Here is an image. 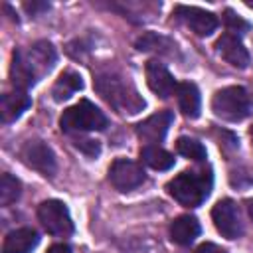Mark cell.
I'll return each mask as SVG.
<instances>
[{
	"instance_id": "obj_1",
	"label": "cell",
	"mask_w": 253,
	"mask_h": 253,
	"mask_svg": "<svg viewBox=\"0 0 253 253\" xmlns=\"http://www.w3.org/2000/svg\"><path fill=\"white\" fill-rule=\"evenodd\" d=\"M55 49L49 42H38L28 51L16 49L12 57L10 77L16 89H28L40 77H43L55 63Z\"/></svg>"
},
{
	"instance_id": "obj_2",
	"label": "cell",
	"mask_w": 253,
	"mask_h": 253,
	"mask_svg": "<svg viewBox=\"0 0 253 253\" xmlns=\"http://www.w3.org/2000/svg\"><path fill=\"white\" fill-rule=\"evenodd\" d=\"M97 93L119 113L134 115L144 109V99L138 95L136 87L128 81V77L117 71H103L95 77Z\"/></svg>"
},
{
	"instance_id": "obj_3",
	"label": "cell",
	"mask_w": 253,
	"mask_h": 253,
	"mask_svg": "<svg viewBox=\"0 0 253 253\" xmlns=\"http://www.w3.org/2000/svg\"><path fill=\"white\" fill-rule=\"evenodd\" d=\"M211 182L213 178L210 170H184L168 182L166 190L178 204L196 208L210 196Z\"/></svg>"
},
{
	"instance_id": "obj_4",
	"label": "cell",
	"mask_w": 253,
	"mask_h": 253,
	"mask_svg": "<svg viewBox=\"0 0 253 253\" xmlns=\"http://www.w3.org/2000/svg\"><path fill=\"white\" fill-rule=\"evenodd\" d=\"M59 126L65 132H81V130H103L107 126V117L105 113L95 107L91 101L81 99L73 107L65 109Z\"/></svg>"
},
{
	"instance_id": "obj_5",
	"label": "cell",
	"mask_w": 253,
	"mask_h": 253,
	"mask_svg": "<svg viewBox=\"0 0 253 253\" xmlns=\"http://www.w3.org/2000/svg\"><path fill=\"white\" fill-rule=\"evenodd\" d=\"M211 109H213L215 117L229 121V123H237V121H243L249 117L251 101L243 87L231 85V87H223V89L215 91V95L211 99Z\"/></svg>"
},
{
	"instance_id": "obj_6",
	"label": "cell",
	"mask_w": 253,
	"mask_h": 253,
	"mask_svg": "<svg viewBox=\"0 0 253 253\" xmlns=\"http://www.w3.org/2000/svg\"><path fill=\"white\" fill-rule=\"evenodd\" d=\"M38 219L45 227L47 233L67 237L73 233V219L69 215V210L59 200H45L38 208Z\"/></svg>"
},
{
	"instance_id": "obj_7",
	"label": "cell",
	"mask_w": 253,
	"mask_h": 253,
	"mask_svg": "<svg viewBox=\"0 0 253 253\" xmlns=\"http://www.w3.org/2000/svg\"><path fill=\"white\" fill-rule=\"evenodd\" d=\"M20 158L26 166L38 170L42 176H53L55 174V154L40 138L24 142V146L20 148Z\"/></svg>"
},
{
	"instance_id": "obj_8",
	"label": "cell",
	"mask_w": 253,
	"mask_h": 253,
	"mask_svg": "<svg viewBox=\"0 0 253 253\" xmlns=\"http://www.w3.org/2000/svg\"><path fill=\"white\" fill-rule=\"evenodd\" d=\"M211 219L215 229L227 239H237L243 233L239 210L233 200H219L211 210Z\"/></svg>"
},
{
	"instance_id": "obj_9",
	"label": "cell",
	"mask_w": 253,
	"mask_h": 253,
	"mask_svg": "<svg viewBox=\"0 0 253 253\" xmlns=\"http://www.w3.org/2000/svg\"><path fill=\"white\" fill-rule=\"evenodd\" d=\"M109 180L119 192H130L146 180V174L136 162L128 158H117L109 168Z\"/></svg>"
},
{
	"instance_id": "obj_10",
	"label": "cell",
	"mask_w": 253,
	"mask_h": 253,
	"mask_svg": "<svg viewBox=\"0 0 253 253\" xmlns=\"http://www.w3.org/2000/svg\"><path fill=\"white\" fill-rule=\"evenodd\" d=\"M174 16L198 36H210L217 28V16L198 6H176Z\"/></svg>"
},
{
	"instance_id": "obj_11",
	"label": "cell",
	"mask_w": 253,
	"mask_h": 253,
	"mask_svg": "<svg viewBox=\"0 0 253 253\" xmlns=\"http://www.w3.org/2000/svg\"><path fill=\"white\" fill-rule=\"evenodd\" d=\"M172 121H174V115L170 111H158L136 125V134L146 144H156L166 136Z\"/></svg>"
},
{
	"instance_id": "obj_12",
	"label": "cell",
	"mask_w": 253,
	"mask_h": 253,
	"mask_svg": "<svg viewBox=\"0 0 253 253\" xmlns=\"http://www.w3.org/2000/svg\"><path fill=\"white\" fill-rule=\"evenodd\" d=\"M144 73H146V83H148L150 91L156 93L158 97L166 99V97H170L172 93H176L178 83L174 81L172 73H170L160 61L150 59V61L146 63V67H144Z\"/></svg>"
},
{
	"instance_id": "obj_13",
	"label": "cell",
	"mask_w": 253,
	"mask_h": 253,
	"mask_svg": "<svg viewBox=\"0 0 253 253\" xmlns=\"http://www.w3.org/2000/svg\"><path fill=\"white\" fill-rule=\"evenodd\" d=\"M215 49L221 53V57H223L227 63H231V65L237 67V69H245V67L249 65V51L245 49L243 42H241L235 34H231V32L223 34V36L215 42Z\"/></svg>"
},
{
	"instance_id": "obj_14",
	"label": "cell",
	"mask_w": 253,
	"mask_h": 253,
	"mask_svg": "<svg viewBox=\"0 0 253 253\" xmlns=\"http://www.w3.org/2000/svg\"><path fill=\"white\" fill-rule=\"evenodd\" d=\"M30 105H32V99H30V95L24 89H16V91H10V93H4L2 99H0V117H2V123L16 121Z\"/></svg>"
},
{
	"instance_id": "obj_15",
	"label": "cell",
	"mask_w": 253,
	"mask_h": 253,
	"mask_svg": "<svg viewBox=\"0 0 253 253\" xmlns=\"http://www.w3.org/2000/svg\"><path fill=\"white\" fill-rule=\"evenodd\" d=\"M38 241H40V237H38V231L36 229H32V227H20V229L10 231L4 237L2 253H30L38 245Z\"/></svg>"
},
{
	"instance_id": "obj_16",
	"label": "cell",
	"mask_w": 253,
	"mask_h": 253,
	"mask_svg": "<svg viewBox=\"0 0 253 253\" xmlns=\"http://www.w3.org/2000/svg\"><path fill=\"white\" fill-rule=\"evenodd\" d=\"M200 235V223L194 215H178L170 225V237L178 245H190Z\"/></svg>"
},
{
	"instance_id": "obj_17",
	"label": "cell",
	"mask_w": 253,
	"mask_h": 253,
	"mask_svg": "<svg viewBox=\"0 0 253 253\" xmlns=\"http://www.w3.org/2000/svg\"><path fill=\"white\" fill-rule=\"evenodd\" d=\"M176 97H178V105L182 109V113L190 119H196L200 115V91L194 83L190 81H182L176 87Z\"/></svg>"
},
{
	"instance_id": "obj_18",
	"label": "cell",
	"mask_w": 253,
	"mask_h": 253,
	"mask_svg": "<svg viewBox=\"0 0 253 253\" xmlns=\"http://www.w3.org/2000/svg\"><path fill=\"white\" fill-rule=\"evenodd\" d=\"M140 158L154 170H168L174 166V156L158 144H144L140 148Z\"/></svg>"
},
{
	"instance_id": "obj_19",
	"label": "cell",
	"mask_w": 253,
	"mask_h": 253,
	"mask_svg": "<svg viewBox=\"0 0 253 253\" xmlns=\"http://www.w3.org/2000/svg\"><path fill=\"white\" fill-rule=\"evenodd\" d=\"M83 87V81H81V75L75 73V71H65L59 75V79L55 81L53 89H51V95L55 101H65L69 99L75 91H79Z\"/></svg>"
},
{
	"instance_id": "obj_20",
	"label": "cell",
	"mask_w": 253,
	"mask_h": 253,
	"mask_svg": "<svg viewBox=\"0 0 253 253\" xmlns=\"http://www.w3.org/2000/svg\"><path fill=\"white\" fill-rule=\"evenodd\" d=\"M22 194V184L18 178H14L12 174L4 172L0 178V204L2 206H10L14 204Z\"/></svg>"
},
{
	"instance_id": "obj_21",
	"label": "cell",
	"mask_w": 253,
	"mask_h": 253,
	"mask_svg": "<svg viewBox=\"0 0 253 253\" xmlns=\"http://www.w3.org/2000/svg\"><path fill=\"white\" fill-rule=\"evenodd\" d=\"M176 150H178L182 156L190 158V160H196V162L206 160V148H204V144L198 142L196 138L180 136V138L176 140Z\"/></svg>"
},
{
	"instance_id": "obj_22",
	"label": "cell",
	"mask_w": 253,
	"mask_h": 253,
	"mask_svg": "<svg viewBox=\"0 0 253 253\" xmlns=\"http://www.w3.org/2000/svg\"><path fill=\"white\" fill-rule=\"evenodd\" d=\"M164 43L168 45L170 42H168L166 38L158 36V34H152V32H148V34H144V36H140V38L136 40V47H138L140 51H164V49H162Z\"/></svg>"
},
{
	"instance_id": "obj_23",
	"label": "cell",
	"mask_w": 253,
	"mask_h": 253,
	"mask_svg": "<svg viewBox=\"0 0 253 253\" xmlns=\"http://www.w3.org/2000/svg\"><path fill=\"white\" fill-rule=\"evenodd\" d=\"M223 22H225V26L231 30V32H245V30H249V24L239 16V14H235L233 10H225L223 12Z\"/></svg>"
},
{
	"instance_id": "obj_24",
	"label": "cell",
	"mask_w": 253,
	"mask_h": 253,
	"mask_svg": "<svg viewBox=\"0 0 253 253\" xmlns=\"http://www.w3.org/2000/svg\"><path fill=\"white\" fill-rule=\"evenodd\" d=\"M24 8H26L32 16H36L38 12L47 10V8H49V4H47V2H32V4H30V2H26V4H24Z\"/></svg>"
},
{
	"instance_id": "obj_25",
	"label": "cell",
	"mask_w": 253,
	"mask_h": 253,
	"mask_svg": "<svg viewBox=\"0 0 253 253\" xmlns=\"http://www.w3.org/2000/svg\"><path fill=\"white\" fill-rule=\"evenodd\" d=\"M77 146H81V148H83L87 154H91V156H95V154L99 152V144H97V140H79Z\"/></svg>"
},
{
	"instance_id": "obj_26",
	"label": "cell",
	"mask_w": 253,
	"mask_h": 253,
	"mask_svg": "<svg viewBox=\"0 0 253 253\" xmlns=\"http://www.w3.org/2000/svg\"><path fill=\"white\" fill-rule=\"evenodd\" d=\"M196 253H225V251L219 245H215V243H202L196 249Z\"/></svg>"
},
{
	"instance_id": "obj_27",
	"label": "cell",
	"mask_w": 253,
	"mask_h": 253,
	"mask_svg": "<svg viewBox=\"0 0 253 253\" xmlns=\"http://www.w3.org/2000/svg\"><path fill=\"white\" fill-rule=\"evenodd\" d=\"M47 253H71V249H69V245H65V243H53V245L47 249Z\"/></svg>"
},
{
	"instance_id": "obj_28",
	"label": "cell",
	"mask_w": 253,
	"mask_h": 253,
	"mask_svg": "<svg viewBox=\"0 0 253 253\" xmlns=\"http://www.w3.org/2000/svg\"><path fill=\"white\" fill-rule=\"evenodd\" d=\"M245 206H247V213H249V217L253 219V198H251V200H247V202H245Z\"/></svg>"
},
{
	"instance_id": "obj_29",
	"label": "cell",
	"mask_w": 253,
	"mask_h": 253,
	"mask_svg": "<svg viewBox=\"0 0 253 253\" xmlns=\"http://www.w3.org/2000/svg\"><path fill=\"white\" fill-rule=\"evenodd\" d=\"M251 134H253V132H251Z\"/></svg>"
}]
</instances>
